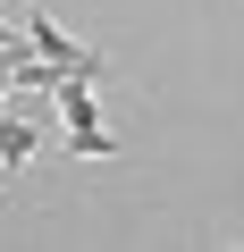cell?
<instances>
[{"mask_svg":"<svg viewBox=\"0 0 244 252\" xmlns=\"http://www.w3.org/2000/svg\"><path fill=\"white\" fill-rule=\"evenodd\" d=\"M26 34H34V51H42V59H51V76H101V67H109V59H101V51H93V42H76V34H59V26H51V17H34V26H26Z\"/></svg>","mask_w":244,"mask_h":252,"instance_id":"6da1fadb","label":"cell"},{"mask_svg":"<svg viewBox=\"0 0 244 252\" xmlns=\"http://www.w3.org/2000/svg\"><path fill=\"white\" fill-rule=\"evenodd\" d=\"M42 152V118L34 109H0V168H26Z\"/></svg>","mask_w":244,"mask_h":252,"instance_id":"7a4b0ae2","label":"cell"},{"mask_svg":"<svg viewBox=\"0 0 244 252\" xmlns=\"http://www.w3.org/2000/svg\"><path fill=\"white\" fill-rule=\"evenodd\" d=\"M68 152H76V160H109V152H118L109 118H101V126H68Z\"/></svg>","mask_w":244,"mask_h":252,"instance_id":"3957f363","label":"cell"}]
</instances>
